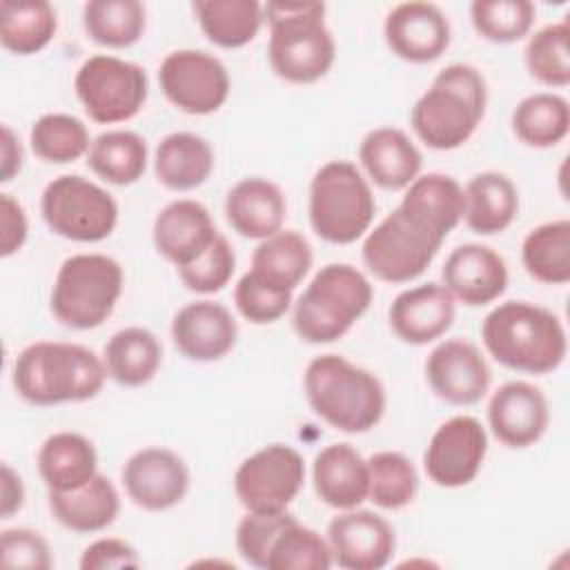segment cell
Returning a JSON list of instances; mask_svg holds the SVG:
<instances>
[{
    "mask_svg": "<svg viewBox=\"0 0 570 570\" xmlns=\"http://www.w3.org/2000/svg\"><path fill=\"white\" fill-rule=\"evenodd\" d=\"M105 381L102 356L67 341H36L22 347L11 370L13 390L36 407L89 401L100 394Z\"/></svg>",
    "mask_w": 570,
    "mask_h": 570,
    "instance_id": "obj_1",
    "label": "cell"
},
{
    "mask_svg": "<svg viewBox=\"0 0 570 570\" xmlns=\"http://www.w3.org/2000/svg\"><path fill=\"white\" fill-rule=\"evenodd\" d=\"M481 341L497 363L534 376L554 372L568 352L561 318L530 301L492 307L481 323Z\"/></svg>",
    "mask_w": 570,
    "mask_h": 570,
    "instance_id": "obj_2",
    "label": "cell"
},
{
    "mask_svg": "<svg viewBox=\"0 0 570 570\" xmlns=\"http://www.w3.org/2000/svg\"><path fill=\"white\" fill-rule=\"evenodd\" d=\"M488 107L483 73L468 62L443 67L410 109V125L419 140L436 151L465 145L481 125Z\"/></svg>",
    "mask_w": 570,
    "mask_h": 570,
    "instance_id": "obj_3",
    "label": "cell"
},
{
    "mask_svg": "<svg viewBox=\"0 0 570 570\" xmlns=\"http://www.w3.org/2000/svg\"><path fill=\"white\" fill-rule=\"evenodd\" d=\"M303 390L312 412L338 432H370L385 414L387 399L379 376L341 354L312 358L303 374Z\"/></svg>",
    "mask_w": 570,
    "mask_h": 570,
    "instance_id": "obj_4",
    "label": "cell"
},
{
    "mask_svg": "<svg viewBox=\"0 0 570 570\" xmlns=\"http://www.w3.org/2000/svg\"><path fill=\"white\" fill-rule=\"evenodd\" d=\"M325 2H267V60L272 71L292 85H312L327 76L336 60V42L325 24Z\"/></svg>",
    "mask_w": 570,
    "mask_h": 570,
    "instance_id": "obj_5",
    "label": "cell"
},
{
    "mask_svg": "<svg viewBox=\"0 0 570 570\" xmlns=\"http://www.w3.org/2000/svg\"><path fill=\"white\" fill-rule=\"evenodd\" d=\"M372 298V283L361 269L350 263H327L292 303L294 332L312 345L334 343L370 309Z\"/></svg>",
    "mask_w": 570,
    "mask_h": 570,
    "instance_id": "obj_6",
    "label": "cell"
},
{
    "mask_svg": "<svg viewBox=\"0 0 570 570\" xmlns=\"http://www.w3.org/2000/svg\"><path fill=\"white\" fill-rule=\"evenodd\" d=\"M376 200L363 171L350 160H330L309 183L307 214L314 234L332 245H350L370 232Z\"/></svg>",
    "mask_w": 570,
    "mask_h": 570,
    "instance_id": "obj_7",
    "label": "cell"
},
{
    "mask_svg": "<svg viewBox=\"0 0 570 570\" xmlns=\"http://www.w3.org/2000/svg\"><path fill=\"white\" fill-rule=\"evenodd\" d=\"M125 287L120 263L107 254H73L53 278L49 307L71 330L100 327L116 309Z\"/></svg>",
    "mask_w": 570,
    "mask_h": 570,
    "instance_id": "obj_8",
    "label": "cell"
},
{
    "mask_svg": "<svg viewBox=\"0 0 570 570\" xmlns=\"http://www.w3.org/2000/svg\"><path fill=\"white\" fill-rule=\"evenodd\" d=\"M40 214L56 236L73 243H100L118 225L116 198L80 174H62L47 183Z\"/></svg>",
    "mask_w": 570,
    "mask_h": 570,
    "instance_id": "obj_9",
    "label": "cell"
},
{
    "mask_svg": "<svg viewBox=\"0 0 570 570\" xmlns=\"http://www.w3.org/2000/svg\"><path fill=\"white\" fill-rule=\"evenodd\" d=\"M73 91L94 122L116 125L140 114L149 96V80L138 62L96 53L78 67Z\"/></svg>",
    "mask_w": 570,
    "mask_h": 570,
    "instance_id": "obj_10",
    "label": "cell"
},
{
    "mask_svg": "<svg viewBox=\"0 0 570 570\" xmlns=\"http://www.w3.org/2000/svg\"><path fill=\"white\" fill-rule=\"evenodd\" d=\"M441 245L443 240L421 229L394 207L365 234L361 258L374 278L383 283H410L430 267Z\"/></svg>",
    "mask_w": 570,
    "mask_h": 570,
    "instance_id": "obj_11",
    "label": "cell"
},
{
    "mask_svg": "<svg viewBox=\"0 0 570 570\" xmlns=\"http://www.w3.org/2000/svg\"><path fill=\"white\" fill-rule=\"evenodd\" d=\"M305 483L301 452L285 443H269L236 468L234 492L247 512H281L298 497Z\"/></svg>",
    "mask_w": 570,
    "mask_h": 570,
    "instance_id": "obj_12",
    "label": "cell"
},
{
    "mask_svg": "<svg viewBox=\"0 0 570 570\" xmlns=\"http://www.w3.org/2000/svg\"><path fill=\"white\" fill-rule=\"evenodd\" d=\"M158 85L165 98L189 116L218 111L232 89L227 67L203 49H176L158 67Z\"/></svg>",
    "mask_w": 570,
    "mask_h": 570,
    "instance_id": "obj_13",
    "label": "cell"
},
{
    "mask_svg": "<svg viewBox=\"0 0 570 570\" xmlns=\"http://www.w3.org/2000/svg\"><path fill=\"white\" fill-rule=\"evenodd\" d=\"M488 454V432L479 419L456 414L443 421L428 441L423 468L428 479L439 488L470 485Z\"/></svg>",
    "mask_w": 570,
    "mask_h": 570,
    "instance_id": "obj_14",
    "label": "cell"
},
{
    "mask_svg": "<svg viewBox=\"0 0 570 570\" xmlns=\"http://www.w3.org/2000/svg\"><path fill=\"white\" fill-rule=\"evenodd\" d=\"M332 561L345 570H381L396 550L394 528L372 510H338L327 523Z\"/></svg>",
    "mask_w": 570,
    "mask_h": 570,
    "instance_id": "obj_15",
    "label": "cell"
},
{
    "mask_svg": "<svg viewBox=\"0 0 570 570\" xmlns=\"http://www.w3.org/2000/svg\"><path fill=\"white\" fill-rule=\"evenodd\" d=\"M122 488L134 505L163 512L178 505L189 490V468L169 448H142L134 452L120 472Z\"/></svg>",
    "mask_w": 570,
    "mask_h": 570,
    "instance_id": "obj_16",
    "label": "cell"
},
{
    "mask_svg": "<svg viewBox=\"0 0 570 570\" xmlns=\"http://www.w3.org/2000/svg\"><path fill=\"white\" fill-rule=\"evenodd\" d=\"M425 379L434 396L465 407L488 394L492 374L485 356L472 341L445 338L428 354Z\"/></svg>",
    "mask_w": 570,
    "mask_h": 570,
    "instance_id": "obj_17",
    "label": "cell"
},
{
    "mask_svg": "<svg viewBox=\"0 0 570 570\" xmlns=\"http://www.w3.org/2000/svg\"><path fill=\"white\" fill-rule=\"evenodd\" d=\"M383 38L396 58L412 65H425L445 53L452 29L448 16L434 2L410 0L387 11Z\"/></svg>",
    "mask_w": 570,
    "mask_h": 570,
    "instance_id": "obj_18",
    "label": "cell"
},
{
    "mask_svg": "<svg viewBox=\"0 0 570 570\" xmlns=\"http://www.w3.org/2000/svg\"><path fill=\"white\" fill-rule=\"evenodd\" d=\"M548 423V399L528 381H508L488 401L490 432L505 448L523 450L534 445L546 434Z\"/></svg>",
    "mask_w": 570,
    "mask_h": 570,
    "instance_id": "obj_19",
    "label": "cell"
},
{
    "mask_svg": "<svg viewBox=\"0 0 570 570\" xmlns=\"http://www.w3.org/2000/svg\"><path fill=\"white\" fill-rule=\"evenodd\" d=\"M174 347L196 363H212L227 356L238 338L232 312L216 301L203 298L183 305L169 325Z\"/></svg>",
    "mask_w": 570,
    "mask_h": 570,
    "instance_id": "obj_20",
    "label": "cell"
},
{
    "mask_svg": "<svg viewBox=\"0 0 570 570\" xmlns=\"http://www.w3.org/2000/svg\"><path fill=\"white\" fill-rule=\"evenodd\" d=\"M443 287L468 307L494 303L508 287V265L499 252L481 243L454 247L441 269Z\"/></svg>",
    "mask_w": 570,
    "mask_h": 570,
    "instance_id": "obj_21",
    "label": "cell"
},
{
    "mask_svg": "<svg viewBox=\"0 0 570 570\" xmlns=\"http://www.w3.org/2000/svg\"><path fill=\"white\" fill-rule=\"evenodd\" d=\"M218 234L209 209L191 198L167 203L151 225L156 252L176 269L196 261Z\"/></svg>",
    "mask_w": 570,
    "mask_h": 570,
    "instance_id": "obj_22",
    "label": "cell"
},
{
    "mask_svg": "<svg viewBox=\"0 0 570 570\" xmlns=\"http://www.w3.org/2000/svg\"><path fill=\"white\" fill-rule=\"evenodd\" d=\"M456 301L441 283H423L396 294L387 321L396 338L410 345L439 341L454 323Z\"/></svg>",
    "mask_w": 570,
    "mask_h": 570,
    "instance_id": "obj_23",
    "label": "cell"
},
{
    "mask_svg": "<svg viewBox=\"0 0 570 570\" xmlns=\"http://www.w3.org/2000/svg\"><path fill=\"white\" fill-rule=\"evenodd\" d=\"M410 220L439 240L463 220L465 196L456 178L439 171L419 174L396 205Z\"/></svg>",
    "mask_w": 570,
    "mask_h": 570,
    "instance_id": "obj_24",
    "label": "cell"
},
{
    "mask_svg": "<svg viewBox=\"0 0 570 570\" xmlns=\"http://www.w3.org/2000/svg\"><path fill=\"white\" fill-rule=\"evenodd\" d=\"M358 163L376 187L405 189L423 167V156L410 136L396 127H376L358 145Z\"/></svg>",
    "mask_w": 570,
    "mask_h": 570,
    "instance_id": "obj_25",
    "label": "cell"
},
{
    "mask_svg": "<svg viewBox=\"0 0 570 570\" xmlns=\"http://www.w3.org/2000/svg\"><path fill=\"white\" fill-rule=\"evenodd\" d=\"M285 216V194L276 183L267 178H243L229 187L225 196V218L229 227L243 238L263 240L281 232Z\"/></svg>",
    "mask_w": 570,
    "mask_h": 570,
    "instance_id": "obj_26",
    "label": "cell"
},
{
    "mask_svg": "<svg viewBox=\"0 0 570 570\" xmlns=\"http://www.w3.org/2000/svg\"><path fill=\"white\" fill-rule=\"evenodd\" d=\"M316 497L334 510H352L367 501V459L350 443L325 445L312 463Z\"/></svg>",
    "mask_w": 570,
    "mask_h": 570,
    "instance_id": "obj_27",
    "label": "cell"
},
{
    "mask_svg": "<svg viewBox=\"0 0 570 570\" xmlns=\"http://www.w3.org/2000/svg\"><path fill=\"white\" fill-rule=\"evenodd\" d=\"M53 519L78 534H94L109 528L120 512V494L111 479L96 474L76 490L49 492Z\"/></svg>",
    "mask_w": 570,
    "mask_h": 570,
    "instance_id": "obj_28",
    "label": "cell"
},
{
    "mask_svg": "<svg viewBox=\"0 0 570 570\" xmlns=\"http://www.w3.org/2000/svg\"><path fill=\"white\" fill-rule=\"evenodd\" d=\"M214 149L194 131L167 134L154 151V174L171 191H191L214 171Z\"/></svg>",
    "mask_w": 570,
    "mask_h": 570,
    "instance_id": "obj_29",
    "label": "cell"
},
{
    "mask_svg": "<svg viewBox=\"0 0 570 570\" xmlns=\"http://www.w3.org/2000/svg\"><path fill=\"white\" fill-rule=\"evenodd\" d=\"M38 474L49 492H67L85 485L98 474V452L78 432H56L47 436L36 456Z\"/></svg>",
    "mask_w": 570,
    "mask_h": 570,
    "instance_id": "obj_30",
    "label": "cell"
},
{
    "mask_svg": "<svg viewBox=\"0 0 570 570\" xmlns=\"http://www.w3.org/2000/svg\"><path fill=\"white\" fill-rule=\"evenodd\" d=\"M465 225L481 236L505 232L519 212V191L503 171L474 174L463 187Z\"/></svg>",
    "mask_w": 570,
    "mask_h": 570,
    "instance_id": "obj_31",
    "label": "cell"
},
{
    "mask_svg": "<svg viewBox=\"0 0 570 570\" xmlns=\"http://www.w3.org/2000/svg\"><path fill=\"white\" fill-rule=\"evenodd\" d=\"M312 263L314 252L309 240L296 229H281L256 245L249 272L258 281L294 294L301 281L309 274Z\"/></svg>",
    "mask_w": 570,
    "mask_h": 570,
    "instance_id": "obj_32",
    "label": "cell"
},
{
    "mask_svg": "<svg viewBox=\"0 0 570 570\" xmlns=\"http://www.w3.org/2000/svg\"><path fill=\"white\" fill-rule=\"evenodd\" d=\"M102 361L111 381L122 387H142L160 370L163 345L147 327H122L107 341Z\"/></svg>",
    "mask_w": 570,
    "mask_h": 570,
    "instance_id": "obj_33",
    "label": "cell"
},
{
    "mask_svg": "<svg viewBox=\"0 0 570 570\" xmlns=\"http://www.w3.org/2000/svg\"><path fill=\"white\" fill-rule=\"evenodd\" d=\"M149 160L147 140L129 129L102 131L91 140L87 151V167L100 180L127 187L142 178Z\"/></svg>",
    "mask_w": 570,
    "mask_h": 570,
    "instance_id": "obj_34",
    "label": "cell"
},
{
    "mask_svg": "<svg viewBox=\"0 0 570 570\" xmlns=\"http://www.w3.org/2000/svg\"><path fill=\"white\" fill-rule=\"evenodd\" d=\"M191 11L205 38L223 49L249 45L265 22L263 4L256 0H196Z\"/></svg>",
    "mask_w": 570,
    "mask_h": 570,
    "instance_id": "obj_35",
    "label": "cell"
},
{
    "mask_svg": "<svg viewBox=\"0 0 570 570\" xmlns=\"http://www.w3.org/2000/svg\"><path fill=\"white\" fill-rule=\"evenodd\" d=\"M56 9L47 0H2L0 42L9 53L33 56L56 36Z\"/></svg>",
    "mask_w": 570,
    "mask_h": 570,
    "instance_id": "obj_36",
    "label": "cell"
},
{
    "mask_svg": "<svg viewBox=\"0 0 570 570\" xmlns=\"http://www.w3.org/2000/svg\"><path fill=\"white\" fill-rule=\"evenodd\" d=\"M510 125L523 145L548 149L566 140L570 131V105L559 94L537 91L517 102Z\"/></svg>",
    "mask_w": 570,
    "mask_h": 570,
    "instance_id": "obj_37",
    "label": "cell"
},
{
    "mask_svg": "<svg viewBox=\"0 0 570 570\" xmlns=\"http://www.w3.org/2000/svg\"><path fill=\"white\" fill-rule=\"evenodd\" d=\"M525 272L543 285L570 281V220L557 218L532 227L521 243Z\"/></svg>",
    "mask_w": 570,
    "mask_h": 570,
    "instance_id": "obj_38",
    "label": "cell"
},
{
    "mask_svg": "<svg viewBox=\"0 0 570 570\" xmlns=\"http://www.w3.org/2000/svg\"><path fill=\"white\" fill-rule=\"evenodd\" d=\"M87 36L109 49L136 45L147 27V9L138 0H89L82 7Z\"/></svg>",
    "mask_w": 570,
    "mask_h": 570,
    "instance_id": "obj_39",
    "label": "cell"
},
{
    "mask_svg": "<svg viewBox=\"0 0 570 570\" xmlns=\"http://www.w3.org/2000/svg\"><path fill=\"white\" fill-rule=\"evenodd\" d=\"M31 151L51 165H67L87 156L91 147L87 125L71 114H42L29 129Z\"/></svg>",
    "mask_w": 570,
    "mask_h": 570,
    "instance_id": "obj_40",
    "label": "cell"
},
{
    "mask_svg": "<svg viewBox=\"0 0 570 570\" xmlns=\"http://www.w3.org/2000/svg\"><path fill=\"white\" fill-rule=\"evenodd\" d=\"M367 501L383 510H401L416 499L419 474L414 463L401 452H374L367 459Z\"/></svg>",
    "mask_w": 570,
    "mask_h": 570,
    "instance_id": "obj_41",
    "label": "cell"
},
{
    "mask_svg": "<svg viewBox=\"0 0 570 570\" xmlns=\"http://www.w3.org/2000/svg\"><path fill=\"white\" fill-rule=\"evenodd\" d=\"M568 38H570V24L568 20L550 22L541 29H537L523 51V62L528 73L546 85V87H568L570 85V49H568Z\"/></svg>",
    "mask_w": 570,
    "mask_h": 570,
    "instance_id": "obj_42",
    "label": "cell"
},
{
    "mask_svg": "<svg viewBox=\"0 0 570 570\" xmlns=\"http://www.w3.org/2000/svg\"><path fill=\"white\" fill-rule=\"evenodd\" d=\"M332 552L327 539L314 528L292 519L272 541L267 554V570H327L332 568Z\"/></svg>",
    "mask_w": 570,
    "mask_h": 570,
    "instance_id": "obj_43",
    "label": "cell"
},
{
    "mask_svg": "<svg viewBox=\"0 0 570 570\" xmlns=\"http://www.w3.org/2000/svg\"><path fill=\"white\" fill-rule=\"evenodd\" d=\"M537 18L530 0H474L470 4V22L474 31L490 42L510 45L523 40Z\"/></svg>",
    "mask_w": 570,
    "mask_h": 570,
    "instance_id": "obj_44",
    "label": "cell"
},
{
    "mask_svg": "<svg viewBox=\"0 0 570 570\" xmlns=\"http://www.w3.org/2000/svg\"><path fill=\"white\" fill-rule=\"evenodd\" d=\"M236 269V254L229 240L218 234L214 243L189 265L178 267L180 283L196 294H216L220 292L234 276Z\"/></svg>",
    "mask_w": 570,
    "mask_h": 570,
    "instance_id": "obj_45",
    "label": "cell"
},
{
    "mask_svg": "<svg viewBox=\"0 0 570 570\" xmlns=\"http://www.w3.org/2000/svg\"><path fill=\"white\" fill-rule=\"evenodd\" d=\"M292 292H281L252 272H245L234 287V305L252 325H267L283 318L292 307Z\"/></svg>",
    "mask_w": 570,
    "mask_h": 570,
    "instance_id": "obj_46",
    "label": "cell"
},
{
    "mask_svg": "<svg viewBox=\"0 0 570 570\" xmlns=\"http://www.w3.org/2000/svg\"><path fill=\"white\" fill-rule=\"evenodd\" d=\"M292 519L296 517L289 510L245 512L236 525V550L240 559L254 568H265L272 541Z\"/></svg>",
    "mask_w": 570,
    "mask_h": 570,
    "instance_id": "obj_47",
    "label": "cell"
},
{
    "mask_svg": "<svg viewBox=\"0 0 570 570\" xmlns=\"http://www.w3.org/2000/svg\"><path fill=\"white\" fill-rule=\"evenodd\" d=\"M0 561L7 568L49 570L53 566L47 539L29 528H7L0 532Z\"/></svg>",
    "mask_w": 570,
    "mask_h": 570,
    "instance_id": "obj_48",
    "label": "cell"
},
{
    "mask_svg": "<svg viewBox=\"0 0 570 570\" xmlns=\"http://www.w3.org/2000/svg\"><path fill=\"white\" fill-rule=\"evenodd\" d=\"M80 570H114V568H140L142 559L136 548L125 539L102 537L91 541L80 554Z\"/></svg>",
    "mask_w": 570,
    "mask_h": 570,
    "instance_id": "obj_49",
    "label": "cell"
},
{
    "mask_svg": "<svg viewBox=\"0 0 570 570\" xmlns=\"http://www.w3.org/2000/svg\"><path fill=\"white\" fill-rule=\"evenodd\" d=\"M29 236L24 207L7 191L0 194V256L9 258L22 249Z\"/></svg>",
    "mask_w": 570,
    "mask_h": 570,
    "instance_id": "obj_50",
    "label": "cell"
},
{
    "mask_svg": "<svg viewBox=\"0 0 570 570\" xmlns=\"http://www.w3.org/2000/svg\"><path fill=\"white\" fill-rule=\"evenodd\" d=\"M24 483L22 476L9 465L2 463V476H0V519L13 517L24 505Z\"/></svg>",
    "mask_w": 570,
    "mask_h": 570,
    "instance_id": "obj_51",
    "label": "cell"
},
{
    "mask_svg": "<svg viewBox=\"0 0 570 570\" xmlns=\"http://www.w3.org/2000/svg\"><path fill=\"white\" fill-rule=\"evenodd\" d=\"M22 145L16 131L9 125H2V142H0V183L13 180L22 169Z\"/></svg>",
    "mask_w": 570,
    "mask_h": 570,
    "instance_id": "obj_52",
    "label": "cell"
}]
</instances>
